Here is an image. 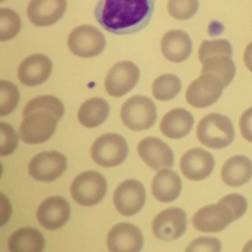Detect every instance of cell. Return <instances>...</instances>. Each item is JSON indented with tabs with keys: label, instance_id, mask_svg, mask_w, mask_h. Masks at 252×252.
Instances as JSON below:
<instances>
[{
	"label": "cell",
	"instance_id": "6da1fadb",
	"mask_svg": "<svg viewBox=\"0 0 252 252\" xmlns=\"http://www.w3.org/2000/svg\"><path fill=\"white\" fill-rule=\"evenodd\" d=\"M154 9L155 0H98L95 16L106 31L130 34L149 24Z\"/></svg>",
	"mask_w": 252,
	"mask_h": 252
},
{
	"label": "cell",
	"instance_id": "7a4b0ae2",
	"mask_svg": "<svg viewBox=\"0 0 252 252\" xmlns=\"http://www.w3.org/2000/svg\"><path fill=\"white\" fill-rule=\"evenodd\" d=\"M235 137L230 118L220 113H209L201 120L197 127V138L206 147L223 149L233 143Z\"/></svg>",
	"mask_w": 252,
	"mask_h": 252
},
{
	"label": "cell",
	"instance_id": "3957f363",
	"mask_svg": "<svg viewBox=\"0 0 252 252\" xmlns=\"http://www.w3.org/2000/svg\"><path fill=\"white\" fill-rule=\"evenodd\" d=\"M107 192L106 179L97 171H85L74 179L70 193L74 201L84 207H93L100 203Z\"/></svg>",
	"mask_w": 252,
	"mask_h": 252
},
{
	"label": "cell",
	"instance_id": "277c9868",
	"mask_svg": "<svg viewBox=\"0 0 252 252\" xmlns=\"http://www.w3.org/2000/svg\"><path fill=\"white\" fill-rule=\"evenodd\" d=\"M121 120L132 130L149 129L157 121L155 103L145 96H132L121 108Z\"/></svg>",
	"mask_w": 252,
	"mask_h": 252
},
{
	"label": "cell",
	"instance_id": "5b68a950",
	"mask_svg": "<svg viewBox=\"0 0 252 252\" xmlns=\"http://www.w3.org/2000/svg\"><path fill=\"white\" fill-rule=\"evenodd\" d=\"M128 152V144L122 135L107 133L94 142L91 147V158L100 166L115 167L127 159Z\"/></svg>",
	"mask_w": 252,
	"mask_h": 252
},
{
	"label": "cell",
	"instance_id": "8992f818",
	"mask_svg": "<svg viewBox=\"0 0 252 252\" xmlns=\"http://www.w3.org/2000/svg\"><path fill=\"white\" fill-rule=\"evenodd\" d=\"M59 118L47 111H36L24 117L20 138L27 144H41L54 134Z\"/></svg>",
	"mask_w": 252,
	"mask_h": 252
},
{
	"label": "cell",
	"instance_id": "52a82bcc",
	"mask_svg": "<svg viewBox=\"0 0 252 252\" xmlns=\"http://www.w3.org/2000/svg\"><path fill=\"white\" fill-rule=\"evenodd\" d=\"M223 80L213 74H202L191 83L186 91V100L196 108H206L214 105L223 94Z\"/></svg>",
	"mask_w": 252,
	"mask_h": 252
},
{
	"label": "cell",
	"instance_id": "ba28073f",
	"mask_svg": "<svg viewBox=\"0 0 252 252\" xmlns=\"http://www.w3.org/2000/svg\"><path fill=\"white\" fill-rule=\"evenodd\" d=\"M69 49L81 58H94L103 51L106 46L105 36L96 27L81 25L75 27L68 37Z\"/></svg>",
	"mask_w": 252,
	"mask_h": 252
},
{
	"label": "cell",
	"instance_id": "9c48e42d",
	"mask_svg": "<svg viewBox=\"0 0 252 252\" xmlns=\"http://www.w3.org/2000/svg\"><path fill=\"white\" fill-rule=\"evenodd\" d=\"M235 220L233 211L225 203L209 204L192 217V225L201 233H219Z\"/></svg>",
	"mask_w": 252,
	"mask_h": 252
},
{
	"label": "cell",
	"instance_id": "30bf717a",
	"mask_svg": "<svg viewBox=\"0 0 252 252\" xmlns=\"http://www.w3.org/2000/svg\"><path fill=\"white\" fill-rule=\"evenodd\" d=\"M140 78L139 68L133 62L122 61L112 66L105 79V89L108 95L121 97L129 93Z\"/></svg>",
	"mask_w": 252,
	"mask_h": 252
},
{
	"label": "cell",
	"instance_id": "8fae6325",
	"mask_svg": "<svg viewBox=\"0 0 252 252\" xmlns=\"http://www.w3.org/2000/svg\"><path fill=\"white\" fill-rule=\"evenodd\" d=\"M68 166L66 158L59 152H43L31 159L29 174L41 182H51L59 179Z\"/></svg>",
	"mask_w": 252,
	"mask_h": 252
},
{
	"label": "cell",
	"instance_id": "7c38bea8",
	"mask_svg": "<svg viewBox=\"0 0 252 252\" xmlns=\"http://www.w3.org/2000/svg\"><path fill=\"white\" fill-rule=\"evenodd\" d=\"M147 201L145 189L137 180H126L118 185L113 193V203L118 213L132 217L139 213Z\"/></svg>",
	"mask_w": 252,
	"mask_h": 252
},
{
	"label": "cell",
	"instance_id": "4fadbf2b",
	"mask_svg": "<svg viewBox=\"0 0 252 252\" xmlns=\"http://www.w3.org/2000/svg\"><path fill=\"white\" fill-rule=\"evenodd\" d=\"M153 233L159 240L174 241L181 238L187 229V216L184 209L172 207L160 212L153 220Z\"/></svg>",
	"mask_w": 252,
	"mask_h": 252
},
{
	"label": "cell",
	"instance_id": "5bb4252c",
	"mask_svg": "<svg viewBox=\"0 0 252 252\" xmlns=\"http://www.w3.org/2000/svg\"><path fill=\"white\" fill-rule=\"evenodd\" d=\"M138 154L148 166L157 171L174 166L175 157L171 148L159 138L148 137L140 140Z\"/></svg>",
	"mask_w": 252,
	"mask_h": 252
},
{
	"label": "cell",
	"instance_id": "9a60e30c",
	"mask_svg": "<svg viewBox=\"0 0 252 252\" xmlns=\"http://www.w3.org/2000/svg\"><path fill=\"white\" fill-rule=\"evenodd\" d=\"M70 218V204L59 196L49 197L39 204L37 209V220L47 230L62 228Z\"/></svg>",
	"mask_w": 252,
	"mask_h": 252
},
{
	"label": "cell",
	"instance_id": "2e32d148",
	"mask_svg": "<svg viewBox=\"0 0 252 252\" xmlns=\"http://www.w3.org/2000/svg\"><path fill=\"white\" fill-rule=\"evenodd\" d=\"M180 169L186 179L192 181H202L213 171L214 158L207 150L193 148L187 150L181 158Z\"/></svg>",
	"mask_w": 252,
	"mask_h": 252
},
{
	"label": "cell",
	"instance_id": "e0dca14e",
	"mask_svg": "<svg viewBox=\"0 0 252 252\" xmlns=\"http://www.w3.org/2000/svg\"><path fill=\"white\" fill-rule=\"evenodd\" d=\"M142 231L129 223H120L113 226L107 235V248L111 252H138L142 250Z\"/></svg>",
	"mask_w": 252,
	"mask_h": 252
},
{
	"label": "cell",
	"instance_id": "ac0fdd59",
	"mask_svg": "<svg viewBox=\"0 0 252 252\" xmlns=\"http://www.w3.org/2000/svg\"><path fill=\"white\" fill-rule=\"evenodd\" d=\"M66 0H31L27 6V17L34 26L54 25L63 17Z\"/></svg>",
	"mask_w": 252,
	"mask_h": 252
},
{
	"label": "cell",
	"instance_id": "d6986e66",
	"mask_svg": "<svg viewBox=\"0 0 252 252\" xmlns=\"http://www.w3.org/2000/svg\"><path fill=\"white\" fill-rule=\"evenodd\" d=\"M52 62L43 54H32L21 62L17 70L19 80L26 86H38L48 80Z\"/></svg>",
	"mask_w": 252,
	"mask_h": 252
},
{
	"label": "cell",
	"instance_id": "ffe728a7",
	"mask_svg": "<svg viewBox=\"0 0 252 252\" xmlns=\"http://www.w3.org/2000/svg\"><path fill=\"white\" fill-rule=\"evenodd\" d=\"M160 46L162 56L172 63H181L191 56V37L181 30H171L166 32L162 36Z\"/></svg>",
	"mask_w": 252,
	"mask_h": 252
},
{
	"label": "cell",
	"instance_id": "44dd1931",
	"mask_svg": "<svg viewBox=\"0 0 252 252\" xmlns=\"http://www.w3.org/2000/svg\"><path fill=\"white\" fill-rule=\"evenodd\" d=\"M181 189V179L176 172L170 169L159 170L152 184L153 196L162 203L174 202L180 196Z\"/></svg>",
	"mask_w": 252,
	"mask_h": 252
},
{
	"label": "cell",
	"instance_id": "7402d4cb",
	"mask_svg": "<svg viewBox=\"0 0 252 252\" xmlns=\"http://www.w3.org/2000/svg\"><path fill=\"white\" fill-rule=\"evenodd\" d=\"M193 116L185 108H175L162 117L160 130L171 139H181L191 132L193 127Z\"/></svg>",
	"mask_w": 252,
	"mask_h": 252
},
{
	"label": "cell",
	"instance_id": "603a6c76",
	"mask_svg": "<svg viewBox=\"0 0 252 252\" xmlns=\"http://www.w3.org/2000/svg\"><path fill=\"white\" fill-rule=\"evenodd\" d=\"M252 177V161L245 155H235L221 167V179L230 187H240Z\"/></svg>",
	"mask_w": 252,
	"mask_h": 252
},
{
	"label": "cell",
	"instance_id": "cb8c5ba5",
	"mask_svg": "<svg viewBox=\"0 0 252 252\" xmlns=\"http://www.w3.org/2000/svg\"><path fill=\"white\" fill-rule=\"evenodd\" d=\"M110 115V105L101 97H93L86 100L80 106L78 120L84 127L95 128L102 125Z\"/></svg>",
	"mask_w": 252,
	"mask_h": 252
},
{
	"label": "cell",
	"instance_id": "d4e9b609",
	"mask_svg": "<svg viewBox=\"0 0 252 252\" xmlns=\"http://www.w3.org/2000/svg\"><path fill=\"white\" fill-rule=\"evenodd\" d=\"M46 241L43 235L33 228H21L9 239V250L11 252H41Z\"/></svg>",
	"mask_w": 252,
	"mask_h": 252
},
{
	"label": "cell",
	"instance_id": "484cf974",
	"mask_svg": "<svg viewBox=\"0 0 252 252\" xmlns=\"http://www.w3.org/2000/svg\"><path fill=\"white\" fill-rule=\"evenodd\" d=\"M202 64H203L202 65V74H213V75L219 76L223 80L225 88L230 85L234 76H235L236 68L231 57H213V58L207 59Z\"/></svg>",
	"mask_w": 252,
	"mask_h": 252
},
{
	"label": "cell",
	"instance_id": "4316f807",
	"mask_svg": "<svg viewBox=\"0 0 252 252\" xmlns=\"http://www.w3.org/2000/svg\"><path fill=\"white\" fill-rule=\"evenodd\" d=\"M153 96L159 101H169L181 91V80L174 74H164L158 76L152 86Z\"/></svg>",
	"mask_w": 252,
	"mask_h": 252
},
{
	"label": "cell",
	"instance_id": "83f0119b",
	"mask_svg": "<svg viewBox=\"0 0 252 252\" xmlns=\"http://www.w3.org/2000/svg\"><path fill=\"white\" fill-rule=\"evenodd\" d=\"M36 111H47V112L53 113L54 116H57L61 120L64 115V106L63 102L56 96H38V97L32 98L31 101L27 102L22 115H24V117H26L30 113L36 112Z\"/></svg>",
	"mask_w": 252,
	"mask_h": 252
},
{
	"label": "cell",
	"instance_id": "f1b7e54d",
	"mask_svg": "<svg viewBox=\"0 0 252 252\" xmlns=\"http://www.w3.org/2000/svg\"><path fill=\"white\" fill-rule=\"evenodd\" d=\"M21 30V19L11 9H0V41H9L14 38Z\"/></svg>",
	"mask_w": 252,
	"mask_h": 252
},
{
	"label": "cell",
	"instance_id": "f546056e",
	"mask_svg": "<svg viewBox=\"0 0 252 252\" xmlns=\"http://www.w3.org/2000/svg\"><path fill=\"white\" fill-rule=\"evenodd\" d=\"M220 56H233V47L228 39L219 38L216 41H203L198 51V58L201 63H204L207 59Z\"/></svg>",
	"mask_w": 252,
	"mask_h": 252
},
{
	"label": "cell",
	"instance_id": "4dcf8cb0",
	"mask_svg": "<svg viewBox=\"0 0 252 252\" xmlns=\"http://www.w3.org/2000/svg\"><path fill=\"white\" fill-rule=\"evenodd\" d=\"M19 90L12 83L0 81V116H6L16 108L19 103Z\"/></svg>",
	"mask_w": 252,
	"mask_h": 252
},
{
	"label": "cell",
	"instance_id": "1f68e13d",
	"mask_svg": "<svg viewBox=\"0 0 252 252\" xmlns=\"http://www.w3.org/2000/svg\"><path fill=\"white\" fill-rule=\"evenodd\" d=\"M198 0H169L167 11L176 20H189L198 11Z\"/></svg>",
	"mask_w": 252,
	"mask_h": 252
},
{
	"label": "cell",
	"instance_id": "d6a6232c",
	"mask_svg": "<svg viewBox=\"0 0 252 252\" xmlns=\"http://www.w3.org/2000/svg\"><path fill=\"white\" fill-rule=\"evenodd\" d=\"M19 135L14 128L5 122H0V155L6 157L16 149Z\"/></svg>",
	"mask_w": 252,
	"mask_h": 252
},
{
	"label": "cell",
	"instance_id": "836d02e7",
	"mask_svg": "<svg viewBox=\"0 0 252 252\" xmlns=\"http://www.w3.org/2000/svg\"><path fill=\"white\" fill-rule=\"evenodd\" d=\"M221 244L217 238L202 236L192 241L186 248V252H220Z\"/></svg>",
	"mask_w": 252,
	"mask_h": 252
},
{
	"label": "cell",
	"instance_id": "e575fe53",
	"mask_svg": "<svg viewBox=\"0 0 252 252\" xmlns=\"http://www.w3.org/2000/svg\"><path fill=\"white\" fill-rule=\"evenodd\" d=\"M220 202L230 207L234 216H235V220L240 219L246 213V209H248V201H246V198L238 193L228 194V196L223 197L220 199Z\"/></svg>",
	"mask_w": 252,
	"mask_h": 252
},
{
	"label": "cell",
	"instance_id": "d590c367",
	"mask_svg": "<svg viewBox=\"0 0 252 252\" xmlns=\"http://www.w3.org/2000/svg\"><path fill=\"white\" fill-rule=\"evenodd\" d=\"M240 130L243 137L252 143V107L246 110L240 118Z\"/></svg>",
	"mask_w": 252,
	"mask_h": 252
},
{
	"label": "cell",
	"instance_id": "8d00e7d4",
	"mask_svg": "<svg viewBox=\"0 0 252 252\" xmlns=\"http://www.w3.org/2000/svg\"><path fill=\"white\" fill-rule=\"evenodd\" d=\"M244 62L249 70L252 71V42L246 47L245 52H244Z\"/></svg>",
	"mask_w": 252,
	"mask_h": 252
},
{
	"label": "cell",
	"instance_id": "74e56055",
	"mask_svg": "<svg viewBox=\"0 0 252 252\" xmlns=\"http://www.w3.org/2000/svg\"><path fill=\"white\" fill-rule=\"evenodd\" d=\"M243 251H244V252H252V240L249 241V243L246 244L245 246H244Z\"/></svg>",
	"mask_w": 252,
	"mask_h": 252
},
{
	"label": "cell",
	"instance_id": "f35d334b",
	"mask_svg": "<svg viewBox=\"0 0 252 252\" xmlns=\"http://www.w3.org/2000/svg\"><path fill=\"white\" fill-rule=\"evenodd\" d=\"M0 1H4V0H0Z\"/></svg>",
	"mask_w": 252,
	"mask_h": 252
}]
</instances>
